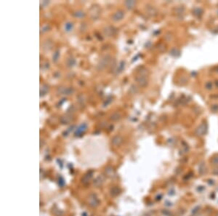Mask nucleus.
Listing matches in <instances>:
<instances>
[{"label": "nucleus", "instance_id": "1", "mask_svg": "<svg viewBox=\"0 0 218 216\" xmlns=\"http://www.w3.org/2000/svg\"><path fill=\"white\" fill-rule=\"evenodd\" d=\"M122 17H123V13H122V12H117L114 14V17H113V18H114L113 19H114V21H119V20L122 19Z\"/></svg>", "mask_w": 218, "mask_h": 216}, {"label": "nucleus", "instance_id": "3", "mask_svg": "<svg viewBox=\"0 0 218 216\" xmlns=\"http://www.w3.org/2000/svg\"><path fill=\"white\" fill-rule=\"evenodd\" d=\"M212 162L213 165L218 167V156H216V157L213 158V159L212 160Z\"/></svg>", "mask_w": 218, "mask_h": 216}, {"label": "nucleus", "instance_id": "2", "mask_svg": "<svg viewBox=\"0 0 218 216\" xmlns=\"http://www.w3.org/2000/svg\"><path fill=\"white\" fill-rule=\"evenodd\" d=\"M86 128H87V125H85V124H83V125H81V126L79 127V129L77 130V132H82V131L84 132V131L86 130Z\"/></svg>", "mask_w": 218, "mask_h": 216}]
</instances>
